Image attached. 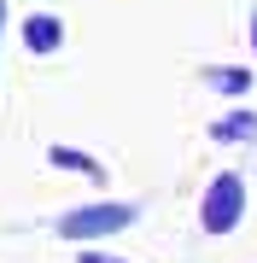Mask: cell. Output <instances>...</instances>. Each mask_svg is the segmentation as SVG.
<instances>
[{
  "label": "cell",
  "instance_id": "7",
  "mask_svg": "<svg viewBox=\"0 0 257 263\" xmlns=\"http://www.w3.org/2000/svg\"><path fill=\"white\" fill-rule=\"evenodd\" d=\"M82 263H111V257H100V252H82Z\"/></svg>",
  "mask_w": 257,
  "mask_h": 263
},
{
  "label": "cell",
  "instance_id": "3",
  "mask_svg": "<svg viewBox=\"0 0 257 263\" xmlns=\"http://www.w3.org/2000/svg\"><path fill=\"white\" fill-rule=\"evenodd\" d=\"M58 41H65V24H58L53 12H35V18L24 24V47H29V53H53Z\"/></svg>",
  "mask_w": 257,
  "mask_h": 263
},
{
  "label": "cell",
  "instance_id": "9",
  "mask_svg": "<svg viewBox=\"0 0 257 263\" xmlns=\"http://www.w3.org/2000/svg\"><path fill=\"white\" fill-rule=\"evenodd\" d=\"M251 47H257V18H251Z\"/></svg>",
  "mask_w": 257,
  "mask_h": 263
},
{
  "label": "cell",
  "instance_id": "8",
  "mask_svg": "<svg viewBox=\"0 0 257 263\" xmlns=\"http://www.w3.org/2000/svg\"><path fill=\"white\" fill-rule=\"evenodd\" d=\"M0 35H6V0H0Z\"/></svg>",
  "mask_w": 257,
  "mask_h": 263
},
{
  "label": "cell",
  "instance_id": "5",
  "mask_svg": "<svg viewBox=\"0 0 257 263\" xmlns=\"http://www.w3.org/2000/svg\"><path fill=\"white\" fill-rule=\"evenodd\" d=\"M47 158H53L58 170H82V176H100V164H94V158H88V152H76V146H53V152H47Z\"/></svg>",
  "mask_w": 257,
  "mask_h": 263
},
{
  "label": "cell",
  "instance_id": "6",
  "mask_svg": "<svg viewBox=\"0 0 257 263\" xmlns=\"http://www.w3.org/2000/svg\"><path fill=\"white\" fill-rule=\"evenodd\" d=\"M246 82H251L246 70H210V88H222V94H246Z\"/></svg>",
  "mask_w": 257,
  "mask_h": 263
},
{
  "label": "cell",
  "instance_id": "1",
  "mask_svg": "<svg viewBox=\"0 0 257 263\" xmlns=\"http://www.w3.org/2000/svg\"><path fill=\"white\" fill-rule=\"evenodd\" d=\"M134 205H123V199H105V205H76V211H65L58 216V234L65 240H105V234H117V228H129L134 222Z\"/></svg>",
  "mask_w": 257,
  "mask_h": 263
},
{
  "label": "cell",
  "instance_id": "2",
  "mask_svg": "<svg viewBox=\"0 0 257 263\" xmlns=\"http://www.w3.org/2000/svg\"><path fill=\"white\" fill-rule=\"evenodd\" d=\"M240 211H246V181L234 176H216L205 187V211H199V222H205V234H228V228L240 222Z\"/></svg>",
  "mask_w": 257,
  "mask_h": 263
},
{
  "label": "cell",
  "instance_id": "4",
  "mask_svg": "<svg viewBox=\"0 0 257 263\" xmlns=\"http://www.w3.org/2000/svg\"><path fill=\"white\" fill-rule=\"evenodd\" d=\"M210 135H216V141H251L257 135V111H234V117L210 123Z\"/></svg>",
  "mask_w": 257,
  "mask_h": 263
}]
</instances>
